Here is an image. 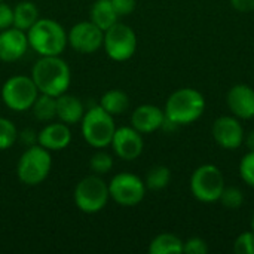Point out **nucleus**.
I'll list each match as a JSON object with an SVG mask.
<instances>
[{"label": "nucleus", "instance_id": "nucleus-16", "mask_svg": "<svg viewBox=\"0 0 254 254\" xmlns=\"http://www.w3.org/2000/svg\"><path fill=\"white\" fill-rule=\"evenodd\" d=\"M71 143L70 127L64 122H51L45 125L37 132V144L45 147L49 152H58L68 147Z\"/></svg>", "mask_w": 254, "mask_h": 254}, {"label": "nucleus", "instance_id": "nucleus-23", "mask_svg": "<svg viewBox=\"0 0 254 254\" xmlns=\"http://www.w3.org/2000/svg\"><path fill=\"white\" fill-rule=\"evenodd\" d=\"M34 118L40 122H51L57 118V97L48 94H39L30 109Z\"/></svg>", "mask_w": 254, "mask_h": 254}, {"label": "nucleus", "instance_id": "nucleus-33", "mask_svg": "<svg viewBox=\"0 0 254 254\" xmlns=\"http://www.w3.org/2000/svg\"><path fill=\"white\" fill-rule=\"evenodd\" d=\"M231 4L238 12H253L254 0H231Z\"/></svg>", "mask_w": 254, "mask_h": 254}, {"label": "nucleus", "instance_id": "nucleus-27", "mask_svg": "<svg viewBox=\"0 0 254 254\" xmlns=\"http://www.w3.org/2000/svg\"><path fill=\"white\" fill-rule=\"evenodd\" d=\"M219 201L228 210H238L244 204V193H243V190L240 188H235V186L226 188L225 186Z\"/></svg>", "mask_w": 254, "mask_h": 254}, {"label": "nucleus", "instance_id": "nucleus-7", "mask_svg": "<svg viewBox=\"0 0 254 254\" xmlns=\"http://www.w3.org/2000/svg\"><path fill=\"white\" fill-rule=\"evenodd\" d=\"M39 89L31 76L15 74L4 80L0 97L3 104L12 112H27L39 97Z\"/></svg>", "mask_w": 254, "mask_h": 254}, {"label": "nucleus", "instance_id": "nucleus-25", "mask_svg": "<svg viewBox=\"0 0 254 254\" xmlns=\"http://www.w3.org/2000/svg\"><path fill=\"white\" fill-rule=\"evenodd\" d=\"M89 168L94 174H107L113 168V156L103 149H98V152H95L89 159Z\"/></svg>", "mask_w": 254, "mask_h": 254}, {"label": "nucleus", "instance_id": "nucleus-13", "mask_svg": "<svg viewBox=\"0 0 254 254\" xmlns=\"http://www.w3.org/2000/svg\"><path fill=\"white\" fill-rule=\"evenodd\" d=\"M110 146L118 158L124 161H135L144 149L143 134L132 127L116 128Z\"/></svg>", "mask_w": 254, "mask_h": 254}, {"label": "nucleus", "instance_id": "nucleus-35", "mask_svg": "<svg viewBox=\"0 0 254 254\" xmlns=\"http://www.w3.org/2000/svg\"><path fill=\"white\" fill-rule=\"evenodd\" d=\"M250 228H252V231L254 232V213L252 214V220H250Z\"/></svg>", "mask_w": 254, "mask_h": 254}, {"label": "nucleus", "instance_id": "nucleus-6", "mask_svg": "<svg viewBox=\"0 0 254 254\" xmlns=\"http://www.w3.org/2000/svg\"><path fill=\"white\" fill-rule=\"evenodd\" d=\"M73 199L77 210H80L82 213H100L107 207V202L110 199L109 183H106L98 174L86 176L76 185Z\"/></svg>", "mask_w": 254, "mask_h": 254}, {"label": "nucleus", "instance_id": "nucleus-34", "mask_svg": "<svg viewBox=\"0 0 254 254\" xmlns=\"http://www.w3.org/2000/svg\"><path fill=\"white\" fill-rule=\"evenodd\" d=\"M244 143H246L249 152H254V129L244 137Z\"/></svg>", "mask_w": 254, "mask_h": 254}, {"label": "nucleus", "instance_id": "nucleus-26", "mask_svg": "<svg viewBox=\"0 0 254 254\" xmlns=\"http://www.w3.org/2000/svg\"><path fill=\"white\" fill-rule=\"evenodd\" d=\"M18 140V129L7 118H0V150L10 149Z\"/></svg>", "mask_w": 254, "mask_h": 254}, {"label": "nucleus", "instance_id": "nucleus-15", "mask_svg": "<svg viewBox=\"0 0 254 254\" xmlns=\"http://www.w3.org/2000/svg\"><path fill=\"white\" fill-rule=\"evenodd\" d=\"M226 103L235 118L244 121L254 118V89L250 85L238 83L232 86L226 95Z\"/></svg>", "mask_w": 254, "mask_h": 254}, {"label": "nucleus", "instance_id": "nucleus-28", "mask_svg": "<svg viewBox=\"0 0 254 254\" xmlns=\"http://www.w3.org/2000/svg\"><path fill=\"white\" fill-rule=\"evenodd\" d=\"M238 171L243 182L250 188H254V152H249L247 155L243 156Z\"/></svg>", "mask_w": 254, "mask_h": 254}, {"label": "nucleus", "instance_id": "nucleus-18", "mask_svg": "<svg viewBox=\"0 0 254 254\" xmlns=\"http://www.w3.org/2000/svg\"><path fill=\"white\" fill-rule=\"evenodd\" d=\"M85 115V106L82 100L71 94H61L57 97V118L60 122L70 125L80 124L82 118Z\"/></svg>", "mask_w": 254, "mask_h": 254}, {"label": "nucleus", "instance_id": "nucleus-30", "mask_svg": "<svg viewBox=\"0 0 254 254\" xmlns=\"http://www.w3.org/2000/svg\"><path fill=\"white\" fill-rule=\"evenodd\" d=\"M183 253L186 254H205L208 253V244L199 237H192L183 244Z\"/></svg>", "mask_w": 254, "mask_h": 254}, {"label": "nucleus", "instance_id": "nucleus-2", "mask_svg": "<svg viewBox=\"0 0 254 254\" xmlns=\"http://www.w3.org/2000/svg\"><path fill=\"white\" fill-rule=\"evenodd\" d=\"M204 110L205 98L199 91L193 88H180L174 91L165 103L164 127L168 125L171 128H177L190 125L204 115Z\"/></svg>", "mask_w": 254, "mask_h": 254}, {"label": "nucleus", "instance_id": "nucleus-22", "mask_svg": "<svg viewBox=\"0 0 254 254\" xmlns=\"http://www.w3.org/2000/svg\"><path fill=\"white\" fill-rule=\"evenodd\" d=\"M183 241L174 234H159L149 244L150 254H179L183 253Z\"/></svg>", "mask_w": 254, "mask_h": 254}, {"label": "nucleus", "instance_id": "nucleus-14", "mask_svg": "<svg viewBox=\"0 0 254 254\" xmlns=\"http://www.w3.org/2000/svg\"><path fill=\"white\" fill-rule=\"evenodd\" d=\"M28 48L25 31L16 27H9L0 31V61L15 63L25 55Z\"/></svg>", "mask_w": 254, "mask_h": 254}, {"label": "nucleus", "instance_id": "nucleus-32", "mask_svg": "<svg viewBox=\"0 0 254 254\" xmlns=\"http://www.w3.org/2000/svg\"><path fill=\"white\" fill-rule=\"evenodd\" d=\"M13 27V7L0 1V31Z\"/></svg>", "mask_w": 254, "mask_h": 254}, {"label": "nucleus", "instance_id": "nucleus-5", "mask_svg": "<svg viewBox=\"0 0 254 254\" xmlns=\"http://www.w3.org/2000/svg\"><path fill=\"white\" fill-rule=\"evenodd\" d=\"M80 131L83 140L94 149H104L110 146L116 131L115 118L100 106L85 110L80 121Z\"/></svg>", "mask_w": 254, "mask_h": 254}, {"label": "nucleus", "instance_id": "nucleus-8", "mask_svg": "<svg viewBox=\"0 0 254 254\" xmlns=\"http://www.w3.org/2000/svg\"><path fill=\"white\" fill-rule=\"evenodd\" d=\"M223 189L225 177L222 171L213 164L198 167L190 176V192L201 202H217L222 196Z\"/></svg>", "mask_w": 254, "mask_h": 254}, {"label": "nucleus", "instance_id": "nucleus-4", "mask_svg": "<svg viewBox=\"0 0 254 254\" xmlns=\"http://www.w3.org/2000/svg\"><path fill=\"white\" fill-rule=\"evenodd\" d=\"M52 168L51 152L40 144L27 146L16 164V177L25 186H37L43 183Z\"/></svg>", "mask_w": 254, "mask_h": 254}, {"label": "nucleus", "instance_id": "nucleus-3", "mask_svg": "<svg viewBox=\"0 0 254 254\" xmlns=\"http://www.w3.org/2000/svg\"><path fill=\"white\" fill-rule=\"evenodd\" d=\"M28 46L39 57L61 55L68 45L65 28L55 19L39 18L27 31Z\"/></svg>", "mask_w": 254, "mask_h": 254}, {"label": "nucleus", "instance_id": "nucleus-29", "mask_svg": "<svg viewBox=\"0 0 254 254\" xmlns=\"http://www.w3.org/2000/svg\"><path fill=\"white\" fill-rule=\"evenodd\" d=\"M234 252L237 254H254V232L247 231L238 235L234 243Z\"/></svg>", "mask_w": 254, "mask_h": 254}, {"label": "nucleus", "instance_id": "nucleus-31", "mask_svg": "<svg viewBox=\"0 0 254 254\" xmlns=\"http://www.w3.org/2000/svg\"><path fill=\"white\" fill-rule=\"evenodd\" d=\"M110 3L119 18L132 13L137 6V0H110Z\"/></svg>", "mask_w": 254, "mask_h": 254}, {"label": "nucleus", "instance_id": "nucleus-9", "mask_svg": "<svg viewBox=\"0 0 254 254\" xmlns=\"http://www.w3.org/2000/svg\"><path fill=\"white\" fill-rule=\"evenodd\" d=\"M103 48L110 60L118 63L128 61L137 51V34L129 25L118 21L104 31Z\"/></svg>", "mask_w": 254, "mask_h": 254}, {"label": "nucleus", "instance_id": "nucleus-20", "mask_svg": "<svg viewBox=\"0 0 254 254\" xmlns=\"http://www.w3.org/2000/svg\"><path fill=\"white\" fill-rule=\"evenodd\" d=\"M98 106L115 118V116L124 115L128 110V107H129V97L122 89H109L107 92H104L101 95Z\"/></svg>", "mask_w": 254, "mask_h": 254}, {"label": "nucleus", "instance_id": "nucleus-17", "mask_svg": "<svg viewBox=\"0 0 254 254\" xmlns=\"http://www.w3.org/2000/svg\"><path fill=\"white\" fill-rule=\"evenodd\" d=\"M165 113L153 104H141L131 113V127L141 134H150L164 127Z\"/></svg>", "mask_w": 254, "mask_h": 254}, {"label": "nucleus", "instance_id": "nucleus-24", "mask_svg": "<svg viewBox=\"0 0 254 254\" xmlns=\"http://www.w3.org/2000/svg\"><path fill=\"white\" fill-rule=\"evenodd\" d=\"M171 182V171L165 165H155L152 167L144 179V185L150 190H162Z\"/></svg>", "mask_w": 254, "mask_h": 254}, {"label": "nucleus", "instance_id": "nucleus-36", "mask_svg": "<svg viewBox=\"0 0 254 254\" xmlns=\"http://www.w3.org/2000/svg\"><path fill=\"white\" fill-rule=\"evenodd\" d=\"M0 1H3V0H0Z\"/></svg>", "mask_w": 254, "mask_h": 254}, {"label": "nucleus", "instance_id": "nucleus-21", "mask_svg": "<svg viewBox=\"0 0 254 254\" xmlns=\"http://www.w3.org/2000/svg\"><path fill=\"white\" fill-rule=\"evenodd\" d=\"M39 18H40L39 9L30 0L19 1L13 6V27L25 31V33Z\"/></svg>", "mask_w": 254, "mask_h": 254}, {"label": "nucleus", "instance_id": "nucleus-10", "mask_svg": "<svg viewBox=\"0 0 254 254\" xmlns=\"http://www.w3.org/2000/svg\"><path fill=\"white\" fill-rule=\"evenodd\" d=\"M144 182L132 173H119L109 182L110 199L122 207H134L146 196Z\"/></svg>", "mask_w": 254, "mask_h": 254}, {"label": "nucleus", "instance_id": "nucleus-1", "mask_svg": "<svg viewBox=\"0 0 254 254\" xmlns=\"http://www.w3.org/2000/svg\"><path fill=\"white\" fill-rule=\"evenodd\" d=\"M40 94L60 97L71 85V70L61 55L40 57L30 73Z\"/></svg>", "mask_w": 254, "mask_h": 254}, {"label": "nucleus", "instance_id": "nucleus-11", "mask_svg": "<svg viewBox=\"0 0 254 254\" xmlns=\"http://www.w3.org/2000/svg\"><path fill=\"white\" fill-rule=\"evenodd\" d=\"M104 31L92 21H80L67 31V42L79 54H94L103 48Z\"/></svg>", "mask_w": 254, "mask_h": 254}, {"label": "nucleus", "instance_id": "nucleus-12", "mask_svg": "<svg viewBox=\"0 0 254 254\" xmlns=\"http://www.w3.org/2000/svg\"><path fill=\"white\" fill-rule=\"evenodd\" d=\"M213 138L225 150H235L244 143V127L235 116H220L213 124Z\"/></svg>", "mask_w": 254, "mask_h": 254}, {"label": "nucleus", "instance_id": "nucleus-19", "mask_svg": "<svg viewBox=\"0 0 254 254\" xmlns=\"http://www.w3.org/2000/svg\"><path fill=\"white\" fill-rule=\"evenodd\" d=\"M89 21H92L97 27L106 31L119 21V16L113 9L110 0H95L89 10Z\"/></svg>", "mask_w": 254, "mask_h": 254}]
</instances>
